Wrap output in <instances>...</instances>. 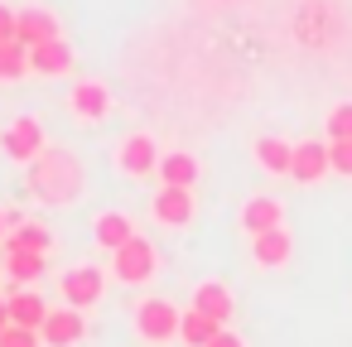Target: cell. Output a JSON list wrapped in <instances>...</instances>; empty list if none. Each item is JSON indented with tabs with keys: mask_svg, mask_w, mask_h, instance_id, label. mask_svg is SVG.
<instances>
[{
	"mask_svg": "<svg viewBox=\"0 0 352 347\" xmlns=\"http://www.w3.org/2000/svg\"><path fill=\"white\" fill-rule=\"evenodd\" d=\"M15 39L25 49H34V44L63 39V25H58V15L49 5H25V10H15Z\"/></svg>",
	"mask_w": 352,
	"mask_h": 347,
	"instance_id": "obj_7",
	"label": "cell"
},
{
	"mask_svg": "<svg viewBox=\"0 0 352 347\" xmlns=\"http://www.w3.org/2000/svg\"><path fill=\"white\" fill-rule=\"evenodd\" d=\"M44 150H49V140H44L39 116H15L6 131H0V155H6L10 164H34Z\"/></svg>",
	"mask_w": 352,
	"mask_h": 347,
	"instance_id": "obj_3",
	"label": "cell"
},
{
	"mask_svg": "<svg viewBox=\"0 0 352 347\" xmlns=\"http://www.w3.org/2000/svg\"><path fill=\"white\" fill-rule=\"evenodd\" d=\"M25 193L44 208H68L87 193V164L68 145H49L34 164H25Z\"/></svg>",
	"mask_w": 352,
	"mask_h": 347,
	"instance_id": "obj_1",
	"label": "cell"
},
{
	"mask_svg": "<svg viewBox=\"0 0 352 347\" xmlns=\"http://www.w3.org/2000/svg\"><path fill=\"white\" fill-rule=\"evenodd\" d=\"M323 174H333V164H328V145H323V140H304V145H294L289 179H299V183H318Z\"/></svg>",
	"mask_w": 352,
	"mask_h": 347,
	"instance_id": "obj_14",
	"label": "cell"
},
{
	"mask_svg": "<svg viewBox=\"0 0 352 347\" xmlns=\"http://www.w3.org/2000/svg\"><path fill=\"white\" fill-rule=\"evenodd\" d=\"M68 107H73V116L78 121H102L107 111H111V87L102 82V78H78L73 82V92H68Z\"/></svg>",
	"mask_w": 352,
	"mask_h": 347,
	"instance_id": "obj_8",
	"label": "cell"
},
{
	"mask_svg": "<svg viewBox=\"0 0 352 347\" xmlns=\"http://www.w3.org/2000/svg\"><path fill=\"white\" fill-rule=\"evenodd\" d=\"M111 275H116L121 284H150V280L160 275V251H155V241H145V236L135 232L121 251H111Z\"/></svg>",
	"mask_w": 352,
	"mask_h": 347,
	"instance_id": "obj_2",
	"label": "cell"
},
{
	"mask_svg": "<svg viewBox=\"0 0 352 347\" xmlns=\"http://www.w3.org/2000/svg\"><path fill=\"white\" fill-rule=\"evenodd\" d=\"M0 347H44V337L34 333V328H6V333H0Z\"/></svg>",
	"mask_w": 352,
	"mask_h": 347,
	"instance_id": "obj_26",
	"label": "cell"
},
{
	"mask_svg": "<svg viewBox=\"0 0 352 347\" xmlns=\"http://www.w3.org/2000/svg\"><path fill=\"white\" fill-rule=\"evenodd\" d=\"M188 309H198V313H208V318H217L222 328H227V318H232V289L222 284V280H203L198 289H193V304Z\"/></svg>",
	"mask_w": 352,
	"mask_h": 347,
	"instance_id": "obj_17",
	"label": "cell"
},
{
	"mask_svg": "<svg viewBox=\"0 0 352 347\" xmlns=\"http://www.w3.org/2000/svg\"><path fill=\"white\" fill-rule=\"evenodd\" d=\"M6 328H10V304L0 299V333H6Z\"/></svg>",
	"mask_w": 352,
	"mask_h": 347,
	"instance_id": "obj_29",
	"label": "cell"
},
{
	"mask_svg": "<svg viewBox=\"0 0 352 347\" xmlns=\"http://www.w3.org/2000/svg\"><path fill=\"white\" fill-rule=\"evenodd\" d=\"M49 246H54V232L44 222H20L15 232H6V251H39V256H49Z\"/></svg>",
	"mask_w": 352,
	"mask_h": 347,
	"instance_id": "obj_22",
	"label": "cell"
},
{
	"mask_svg": "<svg viewBox=\"0 0 352 347\" xmlns=\"http://www.w3.org/2000/svg\"><path fill=\"white\" fill-rule=\"evenodd\" d=\"M328 140H352V102H338L328 111Z\"/></svg>",
	"mask_w": 352,
	"mask_h": 347,
	"instance_id": "obj_24",
	"label": "cell"
},
{
	"mask_svg": "<svg viewBox=\"0 0 352 347\" xmlns=\"http://www.w3.org/2000/svg\"><path fill=\"white\" fill-rule=\"evenodd\" d=\"M251 155H256V164H261L265 174H289L294 145H289V140H280V135H261V140L251 145Z\"/></svg>",
	"mask_w": 352,
	"mask_h": 347,
	"instance_id": "obj_19",
	"label": "cell"
},
{
	"mask_svg": "<svg viewBox=\"0 0 352 347\" xmlns=\"http://www.w3.org/2000/svg\"><path fill=\"white\" fill-rule=\"evenodd\" d=\"M193 212H198L193 188H160V193H155V203H150V217H155L160 227H188V222H193Z\"/></svg>",
	"mask_w": 352,
	"mask_h": 347,
	"instance_id": "obj_10",
	"label": "cell"
},
{
	"mask_svg": "<svg viewBox=\"0 0 352 347\" xmlns=\"http://www.w3.org/2000/svg\"><path fill=\"white\" fill-rule=\"evenodd\" d=\"M20 78H30V49L20 39H10V44H0V82H20Z\"/></svg>",
	"mask_w": 352,
	"mask_h": 347,
	"instance_id": "obj_23",
	"label": "cell"
},
{
	"mask_svg": "<svg viewBox=\"0 0 352 347\" xmlns=\"http://www.w3.org/2000/svg\"><path fill=\"white\" fill-rule=\"evenodd\" d=\"M0 270H6L20 289H30L49 265H44V256H39V251H6V265H0Z\"/></svg>",
	"mask_w": 352,
	"mask_h": 347,
	"instance_id": "obj_21",
	"label": "cell"
},
{
	"mask_svg": "<svg viewBox=\"0 0 352 347\" xmlns=\"http://www.w3.org/2000/svg\"><path fill=\"white\" fill-rule=\"evenodd\" d=\"M275 227H285V208H280V198L256 193V198L241 203V232L261 236V232H275Z\"/></svg>",
	"mask_w": 352,
	"mask_h": 347,
	"instance_id": "obj_12",
	"label": "cell"
},
{
	"mask_svg": "<svg viewBox=\"0 0 352 347\" xmlns=\"http://www.w3.org/2000/svg\"><path fill=\"white\" fill-rule=\"evenodd\" d=\"M73 63H78V54H73L68 39H49V44L30 49V73L34 78H63V73H73Z\"/></svg>",
	"mask_w": 352,
	"mask_h": 347,
	"instance_id": "obj_11",
	"label": "cell"
},
{
	"mask_svg": "<svg viewBox=\"0 0 352 347\" xmlns=\"http://www.w3.org/2000/svg\"><path fill=\"white\" fill-rule=\"evenodd\" d=\"M160 188H193L198 183V174H203V164H198V155H184V150H169V155H160Z\"/></svg>",
	"mask_w": 352,
	"mask_h": 347,
	"instance_id": "obj_15",
	"label": "cell"
},
{
	"mask_svg": "<svg viewBox=\"0 0 352 347\" xmlns=\"http://www.w3.org/2000/svg\"><path fill=\"white\" fill-rule=\"evenodd\" d=\"M208 347H246V342H241V337H236V333H227V328H222V333H217V337H212V342H208Z\"/></svg>",
	"mask_w": 352,
	"mask_h": 347,
	"instance_id": "obj_28",
	"label": "cell"
},
{
	"mask_svg": "<svg viewBox=\"0 0 352 347\" xmlns=\"http://www.w3.org/2000/svg\"><path fill=\"white\" fill-rule=\"evenodd\" d=\"M217 333H222L217 318H208V313H198V309H184V318H179V342H184V347H208Z\"/></svg>",
	"mask_w": 352,
	"mask_h": 347,
	"instance_id": "obj_20",
	"label": "cell"
},
{
	"mask_svg": "<svg viewBox=\"0 0 352 347\" xmlns=\"http://www.w3.org/2000/svg\"><path fill=\"white\" fill-rule=\"evenodd\" d=\"M328 164H333V174L352 179V140H328Z\"/></svg>",
	"mask_w": 352,
	"mask_h": 347,
	"instance_id": "obj_25",
	"label": "cell"
},
{
	"mask_svg": "<svg viewBox=\"0 0 352 347\" xmlns=\"http://www.w3.org/2000/svg\"><path fill=\"white\" fill-rule=\"evenodd\" d=\"M6 227H10V222H6V212H0V241H6Z\"/></svg>",
	"mask_w": 352,
	"mask_h": 347,
	"instance_id": "obj_30",
	"label": "cell"
},
{
	"mask_svg": "<svg viewBox=\"0 0 352 347\" xmlns=\"http://www.w3.org/2000/svg\"><path fill=\"white\" fill-rule=\"evenodd\" d=\"M58 289H63V304H68V309H92V304L107 294V270H97V265H73V270L58 280Z\"/></svg>",
	"mask_w": 352,
	"mask_h": 347,
	"instance_id": "obj_6",
	"label": "cell"
},
{
	"mask_svg": "<svg viewBox=\"0 0 352 347\" xmlns=\"http://www.w3.org/2000/svg\"><path fill=\"white\" fill-rule=\"evenodd\" d=\"M10 39H15V10L0 0V44H10Z\"/></svg>",
	"mask_w": 352,
	"mask_h": 347,
	"instance_id": "obj_27",
	"label": "cell"
},
{
	"mask_svg": "<svg viewBox=\"0 0 352 347\" xmlns=\"http://www.w3.org/2000/svg\"><path fill=\"white\" fill-rule=\"evenodd\" d=\"M6 304H10V323H15V328H34V333H39L44 318H49V304H44L34 289H15Z\"/></svg>",
	"mask_w": 352,
	"mask_h": 347,
	"instance_id": "obj_18",
	"label": "cell"
},
{
	"mask_svg": "<svg viewBox=\"0 0 352 347\" xmlns=\"http://www.w3.org/2000/svg\"><path fill=\"white\" fill-rule=\"evenodd\" d=\"M289 256H294V236H289L285 227L251 236V260H256L261 270H280V265H289Z\"/></svg>",
	"mask_w": 352,
	"mask_h": 347,
	"instance_id": "obj_13",
	"label": "cell"
},
{
	"mask_svg": "<svg viewBox=\"0 0 352 347\" xmlns=\"http://www.w3.org/2000/svg\"><path fill=\"white\" fill-rule=\"evenodd\" d=\"M131 236H135V222H131L126 212L111 208V212H97V217H92V241H97L102 251H121Z\"/></svg>",
	"mask_w": 352,
	"mask_h": 347,
	"instance_id": "obj_16",
	"label": "cell"
},
{
	"mask_svg": "<svg viewBox=\"0 0 352 347\" xmlns=\"http://www.w3.org/2000/svg\"><path fill=\"white\" fill-rule=\"evenodd\" d=\"M116 169H121L126 179H150V174L160 169V145H155V135L131 131V135L116 145Z\"/></svg>",
	"mask_w": 352,
	"mask_h": 347,
	"instance_id": "obj_5",
	"label": "cell"
},
{
	"mask_svg": "<svg viewBox=\"0 0 352 347\" xmlns=\"http://www.w3.org/2000/svg\"><path fill=\"white\" fill-rule=\"evenodd\" d=\"M39 337H44V347H78V342L87 337V318H82V309H49Z\"/></svg>",
	"mask_w": 352,
	"mask_h": 347,
	"instance_id": "obj_9",
	"label": "cell"
},
{
	"mask_svg": "<svg viewBox=\"0 0 352 347\" xmlns=\"http://www.w3.org/2000/svg\"><path fill=\"white\" fill-rule=\"evenodd\" d=\"M179 309L169 304V299H140L135 304V313H131V323H135V333L145 337V342H174L179 337Z\"/></svg>",
	"mask_w": 352,
	"mask_h": 347,
	"instance_id": "obj_4",
	"label": "cell"
}]
</instances>
